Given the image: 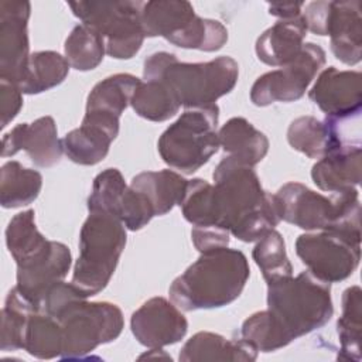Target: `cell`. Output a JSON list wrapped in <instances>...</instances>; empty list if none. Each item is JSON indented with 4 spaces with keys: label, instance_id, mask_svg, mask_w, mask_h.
I'll return each instance as SVG.
<instances>
[{
    "label": "cell",
    "instance_id": "cell-7",
    "mask_svg": "<svg viewBox=\"0 0 362 362\" xmlns=\"http://www.w3.org/2000/svg\"><path fill=\"white\" fill-rule=\"evenodd\" d=\"M140 23L146 37H163L187 49L214 52L228 41V30L222 23L197 16L185 0L143 3Z\"/></svg>",
    "mask_w": 362,
    "mask_h": 362
},
{
    "label": "cell",
    "instance_id": "cell-3",
    "mask_svg": "<svg viewBox=\"0 0 362 362\" xmlns=\"http://www.w3.org/2000/svg\"><path fill=\"white\" fill-rule=\"evenodd\" d=\"M238 76V62L226 55L208 62H180L174 54L160 51L143 64V78L164 82L187 109L215 105L235 88Z\"/></svg>",
    "mask_w": 362,
    "mask_h": 362
},
{
    "label": "cell",
    "instance_id": "cell-5",
    "mask_svg": "<svg viewBox=\"0 0 362 362\" xmlns=\"http://www.w3.org/2000/svg\"><path fill=\"white\" fill-rule=\"evenodd\" d=\"M267 310L291 338L324 327L334 314L329 283L308 270L267 284Z\"/></svg>",
    "mask_w": 362,
    "mask_h": 362
},
{
    "label": "cell",
    "instance_id": "cell-31",
    "mask_svg": "<svg viewBox=\"0 0 362 362\" xmlns=\"http://www.w3.org/2000/svg\"><path fill=\"white\" fill-rule=\"evenodd\" d=\"M40 311L16 286L8 291L1 310V351L24 349V334L28 318Z\"/></svg>",
    "mask_w": 362,
    "mask_h": 362
},
{
    "label": "cell",
    "instance_id": "cell-28",
    "mask_svg": "<svg viewBox=\"0 0 362 362\" xmlns=\"http://www.w3.org/2000/svg\"><path fill=\"white\" fill-rule=\"evenodd\" d=\"M337 332L341 344L338 359L359 362L362 338V291L359 286H351L342 293V313L337 321Z\"/></svg>",
    "mask_w": 362,
    "mask_h": 362
},
{
    "label": "cell",
    "instance_id": "cell-14",
    "mask_svg": "<svg viewBox=\"0 0 362 362\" xmlns=\"http://www.w3.org/2000/svg\"><path fill=\"white\" fill-rule=\"evenodd\" d=\"M71 264L69 247L61 242L48 240L33 256L17 263L16 287L40 310L47 291L66 277Z\"/></svg>",
    "mask_w": 362,
    "mask_h": 362
},
{
    "label": "cell",
    "instance_id": "cell-34",
    "mask_svg": "<svg viewBox=\"0 0 362 362\" xmlns=\"http://www.w3.org/2000/svg\"><path fill=\"white\" fill-rule=\"evenodd\" d=\"M45 239L35 225L34 209L16 214L6 228V245L16 264L24 262L47 245Z\"/></svg>",
    "mask_w": 362,
    "mask_h": 362
},
{
    "label": "cell",
    "instance_id": "cell-19",
    "mask_svg": "<svg viewBox=\"0 0 362 362\" xmlns=\"http://www.w3.org/2000/svg\"><path fill=\"white\" fill-rule=\"evenodd\" d=\"M325 35H329L331 51L346 65H356L362 58L361 3L329 1Z\"/></svg>",
    "mask_w": 362,
    "mask_h": 362
},
{
    "label": "cell",
    "instance_id": "cell-24",
    "mask_svg": "<svg viewBox=\"0 0 362 362\" xmlns=\"http://www.w3.org/2000/svg\"><path fill=\"white\" fill-rule=\"evenodd\" d=\"M219 146L236 161L255 167L269 151V139L245 117L229 119L218 132Z\"/></svg>",
    "mask_w": 362,
    "mask_h": 362
},
{
    "label": "cell",
    "instance_id": "cell-39",
    "mask_svg": "<svg viewBox=\"0 0 362 362\" xmlns=\"http://www.w3.org/2000/svg\"><path fill=\"white\" fill-rule=\"evenodd\" d=\"M230 233L219 226H194L191 238L195 249L201 253L228 247Z\"/></svg>",
    "mask_w": 362,
    "mask_h": 362
},
{
    "label": "cell",
    "instance_id": "cell-26",
    "mask_svg": "<svg viewBox=\"0 0 362 362\" xmlns=\"http://www.w3.org/2000/svg\"><path fill=\"white\" fill-rule=\"evenodd\" d=\"M140 82L141 81L132 74H115L102 79L88 95L86 112L120 117L130 105Z\"/></svg>",
    "mask_w": 362,
    "mask_h": 362
},
{
    "label": "cell",
    "instance_id": "cell-16",
    "mask_svg": "<svg viewBox=\"0 0 362 362\" xmlns=\"http://www.w3.org/2000/svg\"><path fill=\"white\" fill-rule=\"evenodd\" d=\"M308 98L332 122L358 116L362 106V75L358 71L328 66L318 75Z\"/></svg>",
    "mask_w": 362,
    "mask_h": 362
},
{
    "label": "cell",
    "instance_id": "cell-38",
    "mask_svg": "<svg viewBox=\"0 0 362 362\" xmlns=\"http://www.w3.org/2000/svg\"><path fill=\"white\" fill-rule=\"evenodd\" d=\"M127 184L117 168H106L99 173L92 184L88 198L89 212L110 214L117 218Z\"/></svg>",
    "mask_w": 362,
    "mask_h": 362
},
{
    "label": "cell",
    "instance_id": "cell-25",
    "mask_svg": "<svg viewBox=\"0 0 362 362\" xmlns=\"http://www.w3.org/2000/svg\"><path fill=\"white\" fill-rule=\"evenodd\" d=\"M188 180L173 170L143 171L133 177L130 187L140 191L151 204L156 216L168 214L175 205H180Z\"/></svg>",
    "mask_w": 362,
    "mask_h": 362
},
{
    "label": "cell",
    "instance_id": "cell-41",
    "mask_svg": "<svg viewBox=\"0 0 362 362\" xmlns=\"http://www.w3.org/2000/svg\"><path fill=\"white\" fill-rule=\"evenodd\" d=\"M303 3H272L269 4V13L279 20H287L301 16Z\"/></svg>",
    "mask_w": 362,
    "mask_h": 362
},
{
    "label": "cell",
    "instance_id": "cell-40",
    "mask_svg": "<svg viewBox=\"0 0 362 362\" xmlns=\"http://www.w3.org/2000/svg\"><path fill=\"white\" fill-rule=\"evenodd\" d=\"M23 92L18 85L0 79V116L4 129L21 110Z\"/></svg>",
    "mask_w": 362,
    "mask_h": 362
},
{
    "label": "cell",
    "instance_id": "cell-18",
    "mask_svg": "<svg viewBox=\"0 0 362 362\" xmlns=\"http://www.w3.org/2000/svg\"><path fill=\"white\" fill-rule=\"evenodd\" d=\"M119 117L85 112L79 127L62 139L65 156L81 165H95L109 153L112 141L119 133Z\"/></svg>",
    "mask_w": 362,
    "mask_h": 362
},
{
    "label": "cell",
    "instance_id": "cell-27",
    "mask_svg": "<svg viewBox=\"0 0 362 362\" xmlns=\"http://www.w3.org/2000/svg\"><path fill=\"white\" fill-rule=\"evenodd\" d=\"M42 188V175L25 168L18 161H7L1 167L0 202L6 209L25 206L37 199Z\"/></svg>",
    "mask_w": 362,
    "mask_h": 362
},
{
    "label": "cell",
    "instance_id": "cell-30",
    "mask_svg": "<svg viewBox=\"0 0 362 362\" xmlns=\"http://www.w3.org/2000/svg\"><path fill=\"white\" fill-rule=\"evenodd\" d=\"M130 105L140 117L150 122H165L181 107L173 90L161 81L140 82Z\"/></svg>",
    "mask_w": 362,
    "mask_h": 362
},
{
    "label": "cell",
    "instance_id": "cell-37",
    "mask_svg": "<svg viewBox=\"0 0 362 362\" xmlns=\"http://www.w3.org/2000/svg\"><path fill=\"white\" fill-rule=\"evenodd\" d=\"M180 206L184 218L192 226H216L215 188L208 181L188 180Z\"/></svg>",
    "mask_w": 362,
    "mask_h": 362
},
{
    "label": "cell",
    "instance_id": "cell-11",
    "mask_svg": "<svg viewBox=\"0 0 362 362\" xmlns=\"http://www.w3.org/2000/svg\"><path fill=\"white\" fill-rule=\"evenodd\" d=\"M296 253L310 273L327 283L348 279L361 260V236L334 230L303 233L296 240Z\"/></svg>",
    "mask_w": 362,
    "mask_h": 362
},
{
    "label": "cell",
    "instance_id": "cell-17",
    "mask_svg": "<svg viewBox=\"0 0 362 362\" xmlns=\"http://www.w3.org/2000/svg\"><path fill=\"white\" fill-rule=\"evenodd\" d=\"M24 150L30 160L41 168H48L61 161L64 154L62 140L58 139L55 120L42 116L33 123H20L3 136L1 156L11 157Z\"/></svg>",
    "mask_w": 362,
    "mask_h": 362
},
{
    "label": "cell",
    "instance_id": "cell-33",
    "mask_svg": "<svg viewBox=\"0 0 362 362\" xmlns=\"http://www.w3.org/2000/svg\"><path fill=\"white\" fill-rule=\"evenodd\" d=\"M24 349L38 359L61 356L62 334L58 321L42 311L33 313L24 334Z\"/></svg>",
    "mask_w": 362,
    "mask_h": 362
},
{
    "label": "cell",
    "instance_id": "cell-2",
    "mask_svg": "<svg viewBox=\"0 0 362 362\" xmlns=\"http://www.w3.org/2000/svg\"><path fill=\"white\" fill-rule=\"evenodd\" d=\"M250 276L247 257L238 249L221 247L201 253L171 283V301L182 311L221 308L233 303Z\"/></svg>",
    "mask_w": 362,
    "mask_h": 362
},
{
    "label": "cell",
    "instance_id": "cell-13",
    "mask_svg": "<svg viewBox=\"0 0 362 362\" xmlns=\"http://www.w3.org/2000/svg\"><path fill=\"white\" fill-rule=\"evenodd\" d=\"M31 4L28 1H0V79L20 85L28 59V18Z\"/></svg>",
    "mask_w": 362,
    "mask_h": 362
},
{
    "label": "cell",
    "instance_id": "cell-35",
    "mask_svg": "<svg viewBox=\"0 0 362 362\" xmlns=\"http://www.w3.org/2000/svg\"><path fill=\"white\" fill-rule=\"evenodd\" d=\"M252 257L267 284L293 276V266L286 252L284 239L276 229L257 240Z\"/></svg>",
    "mask_w": 362,
    "mask_h": 362
},
{
    "label": "cell",
    "instance_id": "cell-9",
    "mask_svg": "<svg viewBox=\"0 0 362 362\" xmlns=\"http://www.w3.org/2000/svg\"><path fill=\"white\" fill-rule=\"evenodd\" d=\"M86 298L74 300L55 317L62 334L61 359H81L99 345L117 339L123 331V313L116 304Z\"/></svg>",
    "mask_w": 362,
    "mask_h": 362
},
{
    "label": "cell",
    "instance_id": "cell-22",
    "mask_svg": "<svg viewBox=\"0 0 362 362\" xmlns=\"http://www.w3.org/2000/svg\"><path fill=\"white\" fill-rule=\"evenodd\" d=\"M256 358L257 351L245 339H228L209 331L194 334L178 355L182 362H252Z\"/></svg>",
    "mask_w": 362,
    "mask_h": 362
},
{
    "label": "cell",
    "instance_id": "cell-29",
    "mask_svg": "<svg viewBox=\"0 0 362 362\" xmlns=\"http://www.w3.org/2000/svg\"><path fill=\"white\" fill-rule=\"evenodd\" d=\"M65 57L55 51H37L30 55L28 65L20 89L27 95H37L58 86L69 74Z\"/></svg>",
    "mask_w": 362,
    "mask_h": 362
},
{
    "label": "cell",
    "instance_id": "cell-32",
    "mask_svg": "<svg viewBox=\"0 0 362 362\" xmlns=\"http://www.w3.org/2000/svg\"><path fill=\"white\" fill-rule=\"evenodd\" d=\"M65 58L76 71L95 69L106 54L103 37L89 25L78 24L69 33L64 44Z\"/></svg>",
    "mask_w": 362,
    "mask_h": 362
},
{
    "label": "cell",
    "instance_id": "cell-12",
    "mask_svg": "<svg viewBox=\"0 0 362 362\" xmlns=\"http://www.w3.org/2000/svg\"><path fill=\"white\" fill-rule=\"evenodd\" d=\"M324 64L325 51L318 44L305 42L291 62L266 72L255 81L250 88L252 103L263 107L274 102L298 100Z\"/></svg>",
    "mask_w": 362,
    "mask_h": 362
},
{
    "label": "cell",
    "instance_id": "cell-8",
    "mask_svg": "<svg viewBox=\"0 0 362 362\" xmlns=\"http://www.w3.org/2000/svg\"><path fill=\"white\" fill-rule=\"evenodd\" d=\"M219 107L216 105L187 109L157 141L163 161L184 174L199 170L219 150Z\"/></svg>",
    "mask_w": 362,
    "mask_h": 362
},
{
    "label": "cell",
    "instance_id": "cell-23",
    "mask_svg": "<svg viewBox=\"0 0 362 362\" xmlns=\"http://www.w3.org/2000/svg\"><path fill=\"white\" fill-rule=\"evenodd\" d=\"M287 141L294 150L314 160H321L344 144L332 120H318L314 116L294 119L287 129Z\"/></svg>",
    "mask_w": 362,
    "mask_h": 362
},
{
    "label": "cell",
    "instance_id": "cell-6",
    "mask_svg": "<svg viewBox=\"0 0 362 362\" xmlns=\"http://www.w3.org/2000/svg\"><path fill=\"white\" fill-rule=\"evenodd\" d=\"M126 240V226L119 218L89 212L79 233V256L71 283L86 297L100 293L117 267Z\"/></svg>",
    "mask_w": 362,
    "mask_h": 362
},
{
    "label": "cell",
    "instance_id": "cell-15",
    "mask_svg": "<svg viewBox=\"0 0 362 362\" xmlns=\"http://www.w3.org/2000/svg\"><path fill=\"white\" fill-rule=\"evenodd\" d=\"M130 328L134 338L151 349L181 341L188 331V321L173 301L153 297L132 314Z\"/></svg>",
    "mask_w": 362,
    "mask_h": 362
},
{
    "label": "cell",
    "instance_id": "cell-21",
    "mask_svg": "<svg viewBox=\"0 0 362 362\" xmlns=\"http://www.w3.org/2000/svg\"><path fill=\"white\" fill-rule=\"evenodd\" d=\"M305 34L307 25L303 14L294 18L279 20L256 40V55L266 65L283 66L300 54Z\"/></svg>",
    "mask_w": 362,
    "mask_h": 362
},
{
    "label": "cell",
    "instance_id": "cell-10",
    "mask_svg": "<svg viewBox=\"0 0 362 362\" xmlns=\"http://www.w3.org/2000/svg\"><path fill=\"white\" fill-rule=\"evenodd\" d=\"M68 7L82 24L103 37L109 57L130 59L141 48L146 38L140 23L141 1H69Z\"/></svg>",
    "mask_w": 362,
    "mask_h": 362
},
{
    "label": "cell",
    "instance_id": "cell-36",
    "mask_svg": "<svg viewBox=\"0 0 362 362\" xmlns=\"http://www.w3.org/2000/svg\"><path fill=\"white\" fill-rule=\"evenodd\" d=\"M240 335L257 352H273L287 346L293 341L269 310L257 311L247 317L242 324Z\"/></svg>",
    "mask_w": 362,
    "mask_h": 362
},
{
    "label": "cell",
    "instance_id": "cell-4",
    "mask_svg": "<svg viewBox=\"0 0 362 362\" xmlns=\"http://www.w3.org/2000/svg\"><path fill=\"white\" fill-rule=\"evenodd\" d=\"M281 221L305 230H334L361 236V202L356 188L328 198L301 182H286L274 194Z\"/></svg>",
    "mask_w": 362,
    "mask_h": 362
},
{
    "label": "cell",
    "instance_id": "cell-20",
    "mask_svg": "<svg viewBox=\"0 0 362 362\" xmlns=\"http://www.w3.org/2000/svg\"><path fill=\"white\" fill-rule=\"evenodd\" d=\"M362 150L359 144H342L337 151L317 160L311 168L314 184L328 192H344L361 181Z\"/></svg>",
    "mask_w": 362,
    "mask_h": 362
},
{
    "label": "cell",
    "instance_id": "cell-1",
    "mask_svg": "<svg viewBox=\"0 0 362 362\" xmlns=\"http://www.w3.org/2000/svg\"><path fill=\"white\" fill-rule=\"evenodd\" d=\"M212 177L216 226L249 243L257 242L280 223L277 198L263 189L253 167L226 156Z\"/></svg>",
    "mask_w": 362,
    "mask_h": 362
}]
</instances>
